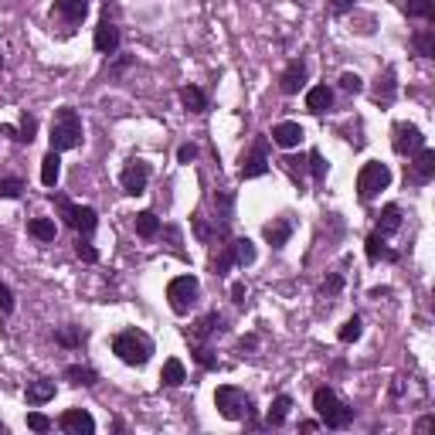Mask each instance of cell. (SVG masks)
Instances as JSON below:
<instances>
[{"label": "cell", "instance_id": "1", "mask_svg": "<svg viewBox=\"0 0 435 435\" xmlns=\"http://www.w3.org/2000/svg\"><path fill=\"white\" fill-rule=\"evenodd\" d=\"M112 353L123 364H129V367H143L150 360V353H153V340L147 334H140V330H123V334L112 337Z\"/></svg>", "mask_w": 435, "mask_h": 435}, {"label": "cell", "instance_id": "2", "mask_svg": "<svg viewBox=\"0 0 435 435\" xmlns=\"http://www.w3.org/2000/svg\"><path fill=\"white\" fill-rule=\"evenodd\" d=\"M313 408H316V415L323 419L327 429H347L353 422V408L344 405L337 398V391H330V388H316L313 391Z\"/></svg>", "mask_w": 435, "mask_h": 435}, {"label": "cell", "instance_id": "3", "mask_svg": "<svg viewBox=\"0 0 435 435\" xmlns=\"http://www.w3.org/2000/svg\"><path fill=\"white\" fill-rule=\"evenodd\" d=\"M79 143H82V119L72 105H65V109H58V116L51 123V150L62 153V150H75Z\"/></svg>", "mask_w": 435, "mask_h": 435}, {"label": "cell", "instance_id": "4", "mask_svg": "<svg viewBox=\"0 0 435 435\" xmlns=\"http://www.w3.org/2000/svg\"><path fill=\"white\" fill-rule=\"evenodd\" d=\"M214 405H218V412H221L225 419H232V422H242V419L252 415V398H249L242 388H235V384H221V388L214 391Z\"/></svg>", "mask_w": 435, "mask_h": 435}, {"label": "cell", "instance_id": "5", "mask_svg": "<svg viewBox=\"0 0 435 435\" xmlns=\"http://www.w3.org/2000/svg\"><path fill=\"white\" fill-rule=\"evenodd\" d=\"M197 296H201V282L194 275H177L167 286V299H171V310L177 316H187L190 306L197 303Z\"/></svg>", "mask_w": 435, "mask_h": 435}, {"label": "cell", "instance_id": "6", "mask_svg": "<svg viewBox=\"0 0 435 435\" xmlns=\"http://www.w3.org/2000/svg\"><path fill=\"white\" fill-rule=\"evenodd\" d=\"M388 184H391V171H388V164L371 160V164H364V167H360V174H357V194H360V201H371V197H377Z\"/></svg>", "mask_w": 435, "mask_h": 435}, {"label": "cell", "instance_id": "7", "mask_svg": "<svg viewBox=\"0 0 435 435\" xmlns=\"http://www.w3.org/2000/svg\"><path fill=\"white\" fill-rule=\"evenodd\" d=\"M55 204L62 208V218H65V225H72L75 232H82V235H92L95 232V225H99V214H95V208H82V204H72L69 197H62V194H55Z\"/></svg>", "mask_w": 435, "mask_h": 435}, {"label": "cell", "instance_id": "8", "mask_svg": "<svg viewBox=\"0 0 435 435\" xmlns=\"http://www.w3.org/2000/svg\"><path fill=\"white\" fill-rule=\"evenodd\" d=\"M391 147H395V153H401V157H415V153L425 147V136H422V129H419L415 123H398V126H395Z\"/></svg>", "mask_w": 435, "mask_h": 435}, {"label": "cell", "instance_id": "9", "mask_svg": "<svg viewBox=\"0 0 435 435\" xmlns=\"http://www.w3.org/2000/svg\"><path fill=\"white\" fill-rule=\"evenodd\" d=\"M119 184H123L126 194L140 197V194L147 190V184H150V164H143V160H129L126 171L119 174Z\"/></svg>", "mask_w": 435, "mask_h": 435}, {"label": "cell", "instance_id": "10", "mask_svg": "<svg viewBox=\"0 0 435 435\" xmlns=\"http://www.w3.org/2000/svg\"><path fill=\"white\" fill-rule=\"evenodd\" d=\"M269 174V143L265 140H256V147L249 153H242V177L252 180V177Z\"/></svg>", "mask_w": 435, "mask_h": 435}, {"label": "cell", "instance_id": "11", "mask_svg": "<svg viewBox=\"0 0 435 435\" xmlns=\"http://www.w3.org/2000/svg\"><path fill=\"white\" fill-rule=\"evenodd\" d=\"M58 425H62L69 435H92L95 432V419L88 415L86 408H69V412L58 419Z\"/></svg>", "mask_w": 435, "mask_h": 435}, {"label": "cell", "instance_id": "12", "mask_svg": "<svg viewBox=\"0 0 435 435\" xmlns=\"http://www.w3.org/2000/svg\"><path fill=\"white\" fill-rule=\"evenodd\" d=\"M92 41H95V51H99V55H116V48H119V27L105 17V21H99Z\"/></svg>", "mask_w": 435, "mask_h": 435}, {"label": "cell", "instance_id": "13", "mask_svg": "<svg viewBox=\"0 0 435 435\" xmlns=\"http://www.w3.org/2000/svg\"><path fill=\"white\" fill-rule=\"evenodd\" d=\"M303 136H306V133H303V126H299V123H289V119H286V123H275V126H272V143H275V147H282V150L299 147V143H303Z\"/></svg>", "mask_w": 435, "mask_h": 435}, {"label": "cell", "instance_id": "14", "mask_svg": "<svg viewBox=\"0 0 435 435\" xmlns=\"http://www.w3.org/2000/svg\"><path fill=\"white\" fill-rule=\"evenodd\" d=\"M306 82V62L303 58H296V62H289V69L282 72V79H279V88L286 92V95H296L299 88Z\"/></svg>", "mask_w": 435, "mask_h": 435}, {"label": "cell", "instance_id": "15", "mask_svg": "<svg viewBox=\"0 0 435 435\" xmlns=\"http://www.w3.org/2000/svg\"><path fill=\"white\" fill-rule=\"evenodd\" d=\"M55 14L65 17V24H82L88 14V0H55Z\"/></svg>", "mask_w": 435, "mask_h": 435}, {"label": "cell", "instance_id": "16", "mask_svg": "<svg viewBox=\"0 0 435 435\" xmlns=\"http://www.w3.org/2000/svg\"><path fill=\"white\" fill-rule=\"evenodd\" d=\"M289 235H293V221H289V218H275V221L265 225V242H269L272 249H282V245L289 242Z\"/></svg>", "mask_w": 435, "mask_h": 435}, {"label": "cell", "instance_id": "17", "mask_svg": "<svg viewBox=\"0 0 435 435\" xmlns=\"http://www.w3.org/2000/svg\"><path fill=\"white\" fill-rule=\"evenodd\" d=\"M412 171H415V180H419V184H429V180L435 177V150L422 147V150L415 153V164H412Z\"/></svg>", "mask_w": 435, "mask_h": 435}, {"label": "cell", "instance_id": "18", "mask_svg": "<svg viewBox=\"0 0 435 435\" xmlns=\"http://www.w3.org/2000/svg\"><path fill=\"white\" fill-rule=\"evenodd\" d=\"M330 105H334V92H330L327 86H313L310 92H306V109H310V112L320 116V112H327Z\"/></svg>", "mask_w": 435, "mask_h": 435}, {"label": "cell", "instance_id": "19", "mask_svg": "<svg viewBox=\"0 0 435 435\" xmlns=\"http://www.w3.org/2000/svg\"><path fill=\"white\" fill-rule=\"evenodd\" d=\"M24 398H27V405H45V401H51V398H55V381H31L27 391H24Z\"/></svg>", "mask_w": 435, "mask_h": 435}, {"label": "cell", "instance_id": "20", "mask_svg": "<svg viewBox=\"0 0 435 435\" xmlns=\"http://www.w3.org/2000/svg\"><path fill=\"white\" fill-rule=\"evenodd\" d=\"M58 174H62V157H58V150H48L45 160H41V184L45 187H55Z\"/></svg>", "mask_w": 435, "mask_h": 435}, {"label": "cell", "instance_id": "21", "mask_svg": "<svg viewBox=\"0 0 435 435\" xmlns=\"http://www.w3.org/2000/svg\"><path fill=\"white\" fill-rule=\"evenodd\" d=\"M398 92V82H395V69H384V75H377V86H374V102H391Z\"/></svg>", "mask_w": 435, "mask_h": 435}, {"label": "cell", "instance_id": "22", "mask_svg": "<svg viewBox=\"0 0 435 435\" xmlns=\"http://www.w3.org/2000/svg\"><path fill=\"white\" fill-rule=\"evenodd\" d=\"M27 235L38 238V242H55L58 228H55L51 218H31V221H27Z\"/></svg>", "mask_w": 435, "mask_h": 435}, {"label": "cell", "instance_id": "23", "mask_svg": "<svg viewBox=\"0 0 435 435\" xmlns=\"http://www.w3.org/2000/svg\"><path fill=\"white\" fill-rule=\"evenodd\" d=\"M401 228V208L398 204H388L384 211H381V218H377V232L381 235H395Z\"/></svg>", "mask_w": 435, "mask_h": 435}, {"label": "cell", "instance_id": "24", "mask_svg": "<svg viewBox=\"0 0 435 435\" xmlns=\"http://www.w3.org/2000/svg\"><path fill=\"white\" fill-rule=\"evenodd\" d=\"M133 225H136V235H140V238H157V235H160V218H157L153 211H140Z\"/></svg>", "mask_w": 435, "mask_h": 435}, {"label": "cell", "instance_id": "25", "mask_svg": "<svg viewBox=\"0 0 435 435\" xmlns=\"http://www.w3.org/2000/svg\"><path fill=\"white\" fill-rule=\"evenodd\" d=\"M364 245H367V259H371V262H381V259L395 262V259H398V256H395V252L384 245V235H381V232H374V235H371Z\"/></svg>", "mask_w": 435, "mask_h": 435}, {"label": "cell", "instance_id": "26", "mask_svg": "<svg viewBox=\"0 0 435 435\" xmlns=\"http://www.w3.org/2000/svg\"><path fill=\"white\" fill-rule=\"evenodd\" d=\"M160 381H164L167 388H180V384L187 381V371H184V364H180L177 357H171V360L164 364V371H160Z\"/></svg>", "mask_w": 435, "mask_h": 435}, {"label": "cell", "instance_id": "27", "mask_svg": "<svg viewBox=\"0 0 435 435\" xmlns=\"http://www.w3.org/2000/svg\"><path fill=\"white\" fill-rule=\"evenodd\" d=\"M401 10H405L408 17H419V21H432L435 0H401Z\"/></svg>", "mask_w": 435, "mask_h": 435}, {"label": "cell", "instance_id": "28", "mask_svg": "<svg viewBox=\"0 0 435 435\" xmlns=\"http://www.w3.org/2000/svg\"><path fill=\"white\" fill-rule=\"evenodd\" d=\"M412 45H415V51H419L422 58H432V55H435V27H422V31H415Z\"/></svg>", "mask_w": 435, "mask_h": 435}, {"label": "cell", "instance_id": "29", "mask_svg": "<svg viewBox=\"0 0 435 435\" xmlns=\"http://www.w3.org/2000/svg\"><path fill=\"white\" fill-rule=\"evenodd\" d=\"M289 408H293V398H289V395H279V398L272 401V408H269L265 422H269V425H282V422H286V415H289Z\"/></svg>", "mask_w": 435, "mask_h": 435}, {"label": "cell", "instance_id": "30", "mask_svg": "<svg viewBox=\"0 0 435 435\" xmlns=\"http://www.w3.org/2000/svg\"><path fill=\"white\" fill-rule=\"evenodd\" d=\"M180 99H184V105H187L190 112H204V109H208V95H204L197 86L180 88Z\"/></svg>", "mask_w": 435, "mask_h": 435}, {"label": "cell", "instance_id": "31", "mask_svg": "<svg viewBox=\"0 0 435 435\" xmlns=\"http://www.w3.org/2000/svg\"><path fill=\"white\" fill-rule=\"evenodd\" d=\"M232 252H235V265H252L256 262V245L249 238H235L232 242Z\"/></svg>", "mask_w": 435, "mask_h": 435}, {"label": "cell", "instance_id": "32", "mask_svg": "<svg viewBox=\"0 0 435 435\" xmlns=\"http://www.w3.org/2000/svg\"><path fill=\"white\" fill-rule=\"evenodd\" d=\"M65 377H69L72 384H82V388L95 384V371L86 367V364H72V367H65Z\"/></svg>", "mask_w": 435, "mask_h": 435}, {"label": "cell", "instance_id": "33", "mask_svg": "<svg viewBox=\"0 0 435 435\" xmlns=\"http://www.w3.org/2000/svg\"><path fill=\"white\" fill-rule=\"evenodd\" d=\"M214 330H221V316H218V313H208V316H201V320H197L194 337H211Z\"/></svg>", "mask_w": 435, "mask_h": 435}, {"label": "cell", "instance_id": "34", "mask_svg": "<svg viewBox=\"0 0 435 435\" xmlns=\"http://www.w3.org/2000/svg\"><path fill=\"white\" fill-rule=\"evenodd\" d=\"M360 334H364V323H360V316H350L347 323L340 327V334H337V337H340L344 344H353V340H357Z\"/></svg>", "mask_w": 435, "mask_h": 435}, {"label": "cell", "instance_id": "35", "mask_svg": "<svg viewBox=\"0 0 435 435\" xmlns=\"http://www.w3.org/2000/svg\"><path fill=\"white\" fill-rule=\"evenodd\" d=\"M21 194H24V180H17V177L0 180V197H3V201H14V197H21Z\"/></svg>", "mask_w": 435, "mask_h": 435}, {"label": "cell", "instance_id": "36", "mask_svg": "<svg viewBox=\"0 0 435 435\" xmlns=\"http://www.w3.org/2000/svg\"><path fill=\"white\" fill-rule=\"evenodd\" d=\"M34 133H38V119L24 112V116H21V129H17V140H21V143H31V140H34Z\"/></svg>", "mask_w": 435, "mask_h": 435}, {"label": "cell", "instance_id": "37", "mask_svg": "<svg viewBox=\"0 0 435 435\" xmlns=\"http://www.w3.org/2000/svg\"><path fill=\"white\" fill-rule=\"evenodd\" d=\"M232 265H235V252H232V245H221V256L214 259V275H225Z\"/></svg>", "mask_w": 435, "mask_h": 435}, {"label": "cell", "instance_id": "38", "mask_svg": "<svg viewBox=\"0 0 435 435\" xmlns=\"http://www.w3.org/2000/svg\"><path fill=\"white\" fill-rule=\"evenodd\" d=\"M310 174H313V180H323L327 177V160H323V153H310Z\"/></svg>", "mask_w": 435, "mask_h": 435}, {"label": "cell", "instance_id": "39", "mask_svg": "<svg viewBox=\"0 0 435 435\" xmlns=\"http://www.w3.org/2000/svg\"><path fill=\"white\" fill-rule=\"evenodd\" d=\"M27 429H31V432H48V429H51V419H45L41 412H31V415H27Z\"/></svg>", "mask_w": 435, "mask_h": 435}, {"label": "cell", "instance_id": "40", "mask_svg": "<svg viewBox=\"0 0 435 435\" xmlns=\"http://www.w3.org/2000/svg\"><path fill=\"white\" fill-rule=\"evenodd\" d=\"M340 88H344V92H360V88H364V79H360L357 72H344V75H340Z\"/></svg>", "mask_w": 435, "mask_h": 435}, {"label": "cell", "instance_id": "41", "mask_svg": "<svg viewBox=\"0 0 435 435\" xmlns=\"http://www.w3.org/2000/svg\"><path fill=\"white\" fill-rule=\"evenodd\" d=\"M194 360H197L201 367H208V371H214V367H218V357H214V353H211L208 347H197V350H194Z\"/></svg>", "mask_w": 435, "mask_h": 435}, {"label": "cell", "instance_id": "42", "mask_svg": "<svg viewBox=\"0 0 435 435\" xmlns=\"http://www.w3.org/2000/svg\"><path fill=\"white\" fill-rule=\"evenodd\" d=\"M0 313H3V316L14 313V293H10L7 282H0Z\"/></svg>", "mask_w": 435, "mask_h": 435}, {"label": "cell", "instance_id": "43", "mask_svg": "<svg viewBox=\"0 0 435 435\" xmlns=\"http://www.w3.org/2000/svg\"><path fill=\"white\" fill-rule=\"evenodd\" d=\"M75 252H79V259H82V262H99V252H95V245H92V242H82V238H79Z\"/></svg>", "mask_w": 435, "mask_h": 435}, {"label": "cell", "instance_id": "44", "mask_svg": "<svg viewBox=\"0 0 435 435\" xmlns=\"http://www.w3.org/2000/svg\"><path fill=\"white\" fill-rule=\"evenodd\" d=\"M344 289V275L337 272V275H330L327 282H323V296H334V293H340Z\"/></svg>", "mask_w": 435, "mask_h": 435}, {"label": "cell", "instance_id": "45", "mask_svg": "<svg viewBox=\"0 0 435 435\" xmlns=\"http://www.w3.org/2000/svg\"><path fill=\"white\" fill-rule=\"evenodd\" d=\"M177 160H180V164H190V160H197V147H194V143H184V147L177 150Z\"/></svg>", "mask_w": 435, "mask_h": 435}, {"label": "cell", "instance_id": "46", "mask_svg": "<svg viewBox=\"0 0 435 435\" xmlns=\"http://www.w3.org/2000/svg\"><path fill=\"white\" fill-rule=\"evenodd\" d=\"M58 344L75 347V344H82V334H79V330H58Z\"/></svg>", "mask_w": 435, "mask_h": 435}, {"label": "cell", "instance_id": "47", "mask_svg": "<svg viewBox=\"0 0 435 435\" xmlns=\"http://www.w3.org/2000/svg\"><path fill=\"white\" fill-rule=\"evenodd\" d=\"M232 299H235L238 306L245 303V282H235V286H232Z\"/></svg>", "mask_w": 435, "mask_h": 435}, {"label": "cell", "instance_id": "48", "mask_svg": "<svg viewBox=\"0 0 435 435\" xmlns=\"http://www.w3.org/2000/svg\"><path fill=\"white\" fill-rule=\"evenodd\" d=\"M353 7V0H334V14H347Z\"/></svg>", "mask_w": 435, "mask_h": 435}, {"label": "cell", "instance_id": "49", "mask_svg": "<svg viewBox=\"0 0 435 435\" xmlns=\"http://www.w3.org/2000/svg\"><path fill=\"white\" fill-rule=\"evenodd\" d=\"M435 425V419L432 415H429V419H422V422H419V425H415V429H419V432H429V429H432Z\"/></svg>", "mask_w": 435, "mask_h": 435}, {"label": "cell", "instance_id": "50", "mask_svg": "<svg viewBox=\"0 0 435 435\" xmlns=\"http://www.w3.org/2000/svg\"><path fill=\"white\" fill-rule=\"evenodd\" d=\"M0 432H7V429H3V422H0Z\"/></svg>", "mask_w": 435, "mask_h": 435}]
</instances>
